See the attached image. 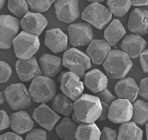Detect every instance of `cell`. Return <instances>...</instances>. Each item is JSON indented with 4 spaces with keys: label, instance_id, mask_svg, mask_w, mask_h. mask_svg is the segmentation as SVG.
Listing matches in <instances>:
<instances>
[{
    "label": "cell",
    "instance_id": "obj_14",
    "mask_svg": "<svg viewBox=\"0 0 148 140\" xmlns=\"http://www.w3.org/2000/svg\"><path fill=\"white\" fill-rule=\"evenodd\" d=\"M32 117L49 131L53 129L61 119L59 115L45 104H42L34 110Z\"/></svg>",
    "mask_w": 148,
    "mask_h": 140
},
{
    "label": "cell",
    "instance_id": "obj_31",
    "mask_svg": "<svg viewBox=\"0 0 148 140\" xmlns=\"http://www.w3.org/2000/svg\"><path fill=\"white\" fill-rule=\"evenodd\" d=\"M107 5L113 15L121 17L129 10L132 3L130 0H108Z\"/></svg>",
    "mask_w": 148,
    "mask_h": 140
},
{
    "label": "cell",
    "instance_id": "obj_42",
    "mask_svg": "<svg viewBox=\"0 0 148 140\" xmlns=\"http://www.w3.org/2000/svg\"><path fill=\"white\" fill-rule=\"evenodd\" d=\"M5 100L6 98H5V95L1 91H0V106L5 101Z\"/></svg>",
    "mask_w": 148,
    "mask_h": 140
},
{
    "label": "cell",
    "instance_id": "obj_26",
    "mask_svg": "<svg viewBox=\"0 0 148 140\" xmlns=\"http://www.w3.org/2000/svg\"><path fill=\"white\" fill-rule=\"evenodd\" d=\"M125 30L118 19H114L105 28L104 37L110 46H114L125 35Z\"/></svg>",
    "mask_w": 148,
    "mask_h": 140
},
{
    "label": "cell",
    "instance_id": "obj_22",
    "mask_svg": "<svg viewBox=\"0 0 148 140\" xmlns=\"http://www.w3.org/2000/svg\"><path fill=\"white\" fill-rule=\"evenodd\" d=\"M106 76L98 69L87 72L84 76V84L93 93H97L105 89L108 86Z\"/></svg>",
    "mask_w": 148,
    "mask_h": 140
},
{
    "label": "cell",
    "instance_id": "obj_24",
    "mask_svg": "<svg viewBox=\"0 0 148 140\" xmlns=\"http://www.w3.org/2000/svg\"><path fill=\"white\" fill-rule=\"evenodd\" d=\"M64 94H56L51 102V106L56 112L65 116H69L73 113V102Z\"/></svg>",
    "mask_w": 148,
    "mask_h": 140
},
{
    "label": "cell",
    "instance_id": "obj_46",
    "mask_svg": "<svg viewBox=\"0 0 148 140\" xmlns=\"http://www.w3.org/2000/svg\"><path fill=\"white\" fill-rule=\"evenodd\" d=\"M146 138L147 140H148V123L146 124Z\"/></svg>",
    "mask_w": 148,
    "mask_h": 140
},
{
    "label": "cell",
    "instance_id": "obj_49",
    "mask_svg": "<svg viewBox=\"0 0 148 140\" xmlns=\"http://www.w3.org/2000/svg\"><path fill=\"white\" fill-rule=\"evenodd\" d=\"M147 33H148V31H147Z\"/></svg>",
    "mask_w": 148,
    "mask_h": 140
},
{
    "label": "cell",
    "instance_id": "obj_33",
    "mask_svg": "<svg viewBox=\"0 0 148 140\" xmlns=\"http://www.w3.org/2000/svg\"><path fill=\"white\" fill-rule=\"evenodd\" d=\"M56 0H26L32 12L40 13L47 11Z\"/></svg>",
    "mask_w": 148,
    "mask_h": 140
},
{
    "label": "cell",
    "instance_id": "obj_47",
    "mask_svg": "<svg viewBox=\"0 0 148 140\" xmlns=\"http://www.w3.org/2000/svg\"><path fill=\"white\" fill-rule=\"evenodd\" d=\"M65 71H63V72H62L61 73V74L60 75V76H59V78H58V81H59V82H61V79H62V75H63V74L65 73Z\"/></svg>",
    "mask_w": 148,
    "mask_h": 140
},
{
    "label": "cell",
    "instance_id": "obj_29",
    "mask_svg": "<svg viewBox=\"0 0 148 140\" xmlns=\"http://www.w3.org/2000/svg\"><path fill=\"white\" fill-rule=\"evenodd\" d=\"M132 104V121L137 125L143 126L148 123V103L138 100Z\"/></svg>",
    "mask_w": 148,
    "mask_h": 140
},
{
    "label": "cell",
    "instance_id": "obj_41",
    "mask_svg": "<svg viewBox=\"0 0 148 140\" xmlns=\"http://www.w3.org/2000/svg\"><path fill=\"white\" fill-rule=\"evenodd\" d=\"M133 6H145L148 5V0H130Z\"/></svg>",
    "mask_w": 148,
    "mask_h": 140
},
{
    "label": "cell",
    "instance_id": "obj_6",
    "mask_svg": "<svg viewBox=\"0 0 148 140\" xmlns=\"http://www.w3.org/2000/svg\"><path fill=\"white\" fill-rule=\"evenodd\" d=\"M4 95L10 107L16 111L22 110L31 104L30 94L23 83L10 84L5 89Z\"/></svg>",
    "mask_w": 148,
    "mask_h": 140
},
{
    "label": "cell",
    "instance_id": "obj_1",
    "mask_svg": "<svg viewBox=\"0 0 148 140\" xmlns=\"http://www.w3.org/2000/svg\"><path fill=\"white\" fill-rule=\"evenodd\" d=\"M101 101L96 95L83 94L73 102V110L78 120L82 123H92L102 113Z\"/></svg>",
    "mask_w": 148,
    "mask_h": 140
},
{
    "label": "cell",
    "instance_id": "obj_12",
    "mask_svg": "<svg viewBox=\"0 0 148 140\" xmlns=\"http://www.w3.org/2000/svg\"><path fill=\"white\" fill-rule=\"evenodd\" d=\"M54 7L57 18L62 22L71 23L79 17L77 0H57Z\"/></svg>",
    "mask_w": 148,
    "mask_h": 140
},
{
    "label": "cell",
    "instance_id": "obj_5",
    "mask_svg": "<svg viewBox=\"0 0 148 140\" xmlns=\"http://www.w3.org/2000/svg\"><path fill=\"white\" fill-rule=\"evenodd\" d=\"M62 64L80 79L84 78V71L91 67L88 55L73 47L67 50L64 53Z\"/></svg>",
    "mask_w": 148,
    "mask_h": 140
},
{
    "label": "cell",
    "instance_id": "obj_4",
    "mask_svg": "<svg viewBox=\"0 0 148 140\" xmlns=\"http://www.w3.org/2000/svg\"><path fill=\"white\" fill-rule=\"evenodd\" d=\"M12 43L16 56L23 60L32 57L38 51L40 47L38 35L24 31H21L16 36Z\"/></svg>",
    "mask_w": 148,
    "mask_h": 140
},
{
    "label": "cell",
    "instance_id": "obj_17",
    "mask_svg": "<svg viewBox=\"0 0 148 140\" xmlns=\"http://www.w3.org/2000/svg\"><path fill=\"white\" fill-rule=\"evenodd\" d=\"M139 88L132 78L121 79L115 85L114 93L119 99H125L134 102L139 94Z\"/></svg>",
    "mask_w": 148,
    "mask_h": 140
},
{
    "label": "cell",
    "instance_id": "obj_45",
    "mask_svg": "<svg viewBox=\"0 0 148 140\" xmlns=\"http://www.w3.org/2000/svg\"><path fill=\"white\" fill-rule=\"evenodd\" d=\"M6 2V0H0V9L3 6Z\"/></svg>",
    "mask_w": 148,
    "mask_h": 140
},
{
    "label": "cell",
    "instance_id": "obj_28",
    "mask_svg": "<svg viewBox=\"0 0 148 140\" xmlns=\"http://www.w3.org/2000/svg\"><path fill=\"white\" fill-rule=\"evenodd\" d=\"M77 124L72 121L69 116L64 117L56 127L57 135L65 140H75Z\"/></svg>",
    "mask_w": 148,
    "mask_h": 140
},
{
    "label": "cell",
    "instance_id": "obj_20",
    "mask_svg": "<svg viewBox=\"0 0 148 140\" xmlns=\"http://www.w3.org/2000/svg\"><path fill=\"white\" fill-rule=\"evenodd\" d=\"M146 45V40L139 35L130 34L125 36L121 44V49L130 58L138 57L145 50Z\"/></svg>",
    "mask_w": 148,
    "mask_h": 140
},
{
    "label": "cell",
    "instance_id": "obj_37",
    "mask_svg": "<svg viewBox=\"0 0 148 140\" xmlns=\"http://www.w3.org/2000/svg\"><path fill=\"white\" fill-rule=\"evenodd\" d=\"M10 124V120L7 113L5 110H0V131L8 128Z\"/></svg>",
    "mask_w": 148,
    "mask_h": 140
},
{
    "label": "cell",
    "instance_id": "obj_38",
    "mask_svg": "<svg viewBox=\"0 0 148 140\" xmlns=\"http://www.w3.org/2000/svg\"><path fill=\"white\" fill-rule=\"evenodd\" d=\"M139 94L143 98L148 100V77L140 81Z\"/></svg>",
    "mask_w": 148,
    "mask_h": 140
},
{
    "label": "cell",
    "instance_id": "obj_16",
    "mask_svg": "<svg viewBox=\"0 0 148 140\" xmlns=\"http://www.w3.org/2000/svg\"><path fill=\"white\" fill-rule=\"evenodd\" d=\"M127 27L130 31L135 34L146 35L148 31V11L134 9L130 15Z\"/></svg>",
    "mask_w": 148,
    "mask_h": 140
},
{
    "label": "cell",
    "instance_id": "obj_9",
    "mask_svg": "<svg viewBox=\"0 0 148 140\" xmlns=\"http://www.w3.org/2000/svg\"><path fill=\"white\" fill-rule=\"evenodd\" d=\"M69 39L73 47L88 45L93 40L91 25L87 23L71 24L68 28Z\"/></svg>",
    "mask_w": 148,
    "mask_h": 140
},
{
    "label": "cell",
    "instance_id": "obj_18",
    "mask_svg": "<svg viewBox=\"0 0 148 140\" xmlns=\"http://www.w3.org/2000/svg\"><path fill=\"white\" fill-rule=\"evenodd\" d=\"M110 51L111 47L106 41L94 39L88 45L86 53L94 64L100 65L103 62Z\"/></svg>",
    "mask_w": 148,
    "mask_h": 140
},
{
    "label": "cell",
    "instance_id": "obj_23",
    "mask_svg": "<svg viewBox=\"0 0 148 140\" xmlns=\"http://www.w3.org/2000/svg\"><path fill=\"white\" fill-rule=\"evenodd\" d=\"M42 73L49 78L54 77L62 68V60L59 57L50 54H43L39 60Z\"/></svg>",
    "mask_w": 148,
    "mask_h": 140
},
{
    "label": "cell",
    "instance_id": "obj_35",
    "mask_svg": "<svg viewBox=\"0 0 148 140\" xmlns=\"http://www.w3.org/2000/svg\"><path fill=\"white\" fill-rule=\"evenodd\" d=\"M25 140H47L46 132L41 128H35L29 131Z\"/></svg>",
    "mask_w": 148,
    "mask_h": 140
},
{
    "label": "cell",
    "instance_id": "obj_32",
    "mask_svg": "<svg viewBox=\"0 0 148 140\" xmlns=\"http://www.w3.org/2000/svg\"><path fill=\"white\" fill-rule=\"evenodd\" d=\"M8 8L10 12L18 17H23L29 9L26 0H8Z\"/></svg>",
    "mask_w": 148,
    "mask_h": 140
},
{
    "label": "cell",
    "instance_id": "obj_34",
    "mask_svg": "<svg viewBox=\"0 0 148 140\" xmlns=\"http://www.w3.org/2000/svg\"><path fill=\"white\" fill-rule=\"evenodd\" d=\"M12 73L10 66L6 62L0 61V83L8 80Z\"/></svg>",
    "mask_w": 148,
    "mask_h": 140
},
{
    "label": "cell",
    "instance_id": "obj_30",
    "mask_svg": "<svg viewBox=\"0 0 148 140\" xmlns=\"http://www.w3.org/2000/svg\"><path fill=\"white\" fill-rule=\"evenodd\" d=\"M96 96L99 98L102 109L101 115L97 120L102 121L108 118L109 106L111 104L116 100V97L106 89H104L102 91L96 93Z\"/></svg>",
    "mask_w": 148,
    "mask_h": 140
},
{
    "label": "cell",
    "instance_id": "obj_8",
    "mask_svg": "<svg viewBox=\"0 0 148 140\" xmlns=\"http://www.w3.org/2000/svg\"><path fill=\"white\" fill-rule=\"evenodd\" d=\"M20 22L18 19L10 15H0V48L9 49L16 38Z\"/></svg>",
    "mask_w": 148,
    "mask_h": 140
},
{
    "label": "cell",
    "instance_id": "obj_44",
    "mask_svg": "<svg viewBox=\"0 0 148 140\" xmlns=\"http://www.w3.org/2000/svg\"><path fill=\"white\" fill-rule=\"evenodd\" d=\"M87 1L91 2V3H94V2H98V3H101L103 2L105 0H87Z\"/></svg>",
    "mask_w": 148,
    "mask_h": 140
},
{
    "label": "cell",
    "instance_id": "obj_11",
    "mask_svg": "<svg viewBox=\"0 0 148 140\" xmlns=\"http://www.w3.org/2000/svg\"><path fill=\"white\" fill-rule=\"evenodd\" d=\"M74 73L65 71L60 82V89L63 94L74 101L81 96L84 90L83 82Z\"/></svg>",
    "mask_w": 148,
    "mask_h": 140
},
{
    "label": "cell",
    "instance_id": "obj_40",
    "mask_svg": "<svg viewBox=\"0 0 148 140\" xmlns=\"http://www.w3.org/2000/svg\"><path fill=\"white\" fill-rule=\"evenodd\" d=\"M0 140H23V139L16 133L8 132L0 135Z\"/></svg>",
    "mask_w": 148,
    "mask_h": 140
},
{
    "label": "cell",
    "instance_id": "obj_3",
    "mask_svg": "<svg viewBox=\"0 0 148 140\" xmlns=\"http://www.w3.org/2000/svg\"><path fill=\"white\" fill-rule=\"evenodd\" d=\"M56 89V84L51 78L41 75L32 80L29 93L34 102L45 104L53 99Z\"/></svg>",
    "mask_w": 148,
    "mask_h": 140
},
{
    "label": "cell",
    "instance_id": "obj_25",
    "mask_svg": "<svg viewBox=\"0 0 148 140\" xmlns=\"http://www.w3.org/2000/svg\"><path fill=\"white\" fill-rule=\"evenodd\" d=\"M143 131L134 121L122 123L117 134L119 140H142Z\"/></svg>",
    "mask_w": 148,
    "mask_h": 140
},
{
    "label": "cell",
    "instance_id": "obj_13",
    "mask_svg": "<svg viewBox=\"0 0 148 140\" xmlns=\"http://www.w3.org/2000/svg\"><path fill=\"white\" fill-rule=\"evenodd\" d=\"M16 70L20 79L25 82H30L42 74L36 58L34 56L27 60L19 58L16 62Z\"/></svg>",
    "mask_w": 148,
    "mask_h": 140
},
{
    "label": "cell",
    "instance_id": "obj_7",
    "mask_svg": "<svg viewBox=\"0 0 148 140\" xmlns=\"http://www.w3.org/2000/svg\"><path fill=\"white\" fill-rule=\"evenodd\" d=\"M82 18L96 28L102 30L105 28L112 18L109 9L98 2L87 6L82 13Z\"/></svg>",
    "mask_w": 148,
    "mask_h": 140
},
{
    "label": "cell",
    "instance_id": "obj_36",
    "mask_svg": "<svg viewBox=\"0 0 148 140\" xmlns=\"http://www.w3.org/2000/svg\"><path fill=\"white\" fill-rule=\"evenodd\" d=\"M117 132L115 130L108 127H104L101 132L99 140H119Z\"/></svg>",
    "mask_w": 148,
    "mask_h": 140
},
{
    "label": "cell",
    "instance_id": "obj_27",
    "mask_svg": "<svg viewBox=\"0 0 148 140\" xmlns=\"http://www.w3.org/2000/svg\"><path fill=\"white\" fill-rule=\"evenodd\" d=\"M101 131L94 123H82L76 130L75 139L76 140H99Z\"/></svg>",
    "mask_w": 148,
    "mask_h": 140
},
{
    "label": "cell",
    "instance_id": "obj_39",
    "mask_svg": "<svg viewBox=\"0 0 148 140\" xmlns=\"http://www.w3.org/2000/svg\"><path fill=\"white\" fill-rule=\"evenodd\" d=\"M139 56L140 62L143 72L148 73V49L144 50Z\"/></svg>",
    "mask_w": 148,
    "mask_h": 140
},
{
    "label": "cell",
    "instance_id": "obj_15",
    "mask_svg": "<svg viewBox=\"0 0 148 140\" xmlns=\"http://www.w3.org/2000/svg\"><path fill=\"white\" fill-rule=\"evenodd\" d=\"M20 24L24 31L39 35L47 26V20L39 13L28 11L23 16Z\"/></svg>",
    "mask_w": 148,
    "mask_h": 140
},
{
    "label": "cell",
    "instance_id": "obj_2",
    "mask_svg": "<svg viewBox=\"0 0 148 140\" xmlns=\"http://www.w3.org/2000/svg\"><path fill=\"white\" fill-rule=\"evenodd\" d=\"M132 67L129 56L123 51L111 50L103 62L108 76L112 79H123Z\"/></svg>",
    "mask_w": 148,
    "mask_h": 140
},
{
    "label": "cell",
    "instance_id": "obj_19",
    "mask_svg": "<svg viewBox=\"0 0 148 140\" xmlns=\"http://www.w3.org/2000/svg\"><path fill=\"white\" fill-rule=\"evenodd\" d=\"M45 44L53 53L61 52L66 49L68 36L60 28L47 30L46 32Z\"/></svg>",
    "mask_w": 148,
    "mask_h": 140
},
{
    "label": "cell",
    "instance_id": "obj_43",
    "mask_svg": "<svg viewBox=\"0 0 148 140\" xmlns=\"http://www.w3.org/2000/svg\"><path fill=\"white\" fill-rule=\"evenodd\" d=\"M72 119H73V120L75 121V122H76L77 124H81V123H82V122H81V121H80L79 120H77V119L76 118V116H75V114L74 112H73V113H72Z\"/></svg>",
    "mask_w": 148,
    "mask_h": 140
},
{
    "label": "cell",
    "instance_id": "obj_48",
    "mask_svg": "<svg viewBox=\"0 0 148 140\" xmlns=\"http://www.w3.org/2000/svg\"><path fill=\"white\" fill-rule=\"evenodd\" d=\"M142 140H147L146 139H142Z\"/></svg>",
    "mask_w": 148,
    "mask_h": 140
},
{
    "label": "cell",
    "instance_id": "obj_21",
    "mask_svg": "<svg viewBox=\"0 0 148 140\" xmlns=\"http://www.w3.org/2000/svg\"><path fill=\"white\" fill-rule=\"evenodd\" d=\"M10 128L16 134L23 135L32 130L34 121L30 115L25 111L20 110L10 116Z\"/></svg>",
    "mask_w": 148,
    "mask_h": 140
},
{
    "label": "cell",
    "instance_id": "obj_10",
    "mask_svg": "<svg viewBox=\"0 0 148 140\" xmlns=\"http://www.w3.org/2000/svg\"><path fill=\"white\" fill-rule=\"evenodd\" d=\"M132 104L125 99H116L110 105L108 118L114 123H124L132 119Z\"/></svg>",
    "mask_w": 148,
    "mask_h": 140
}]
</instances>
